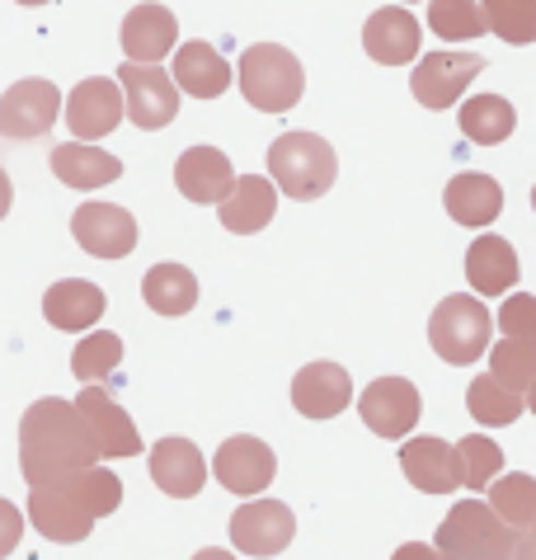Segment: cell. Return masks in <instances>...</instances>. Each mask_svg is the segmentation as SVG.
<instances>
[{"label":"cell","instance_id":"cell-1","mask_svg":"<svg viewBox=\"0 0 536 560\" xmlns=\"http://www.w3.org/2000/svg\"><path fill=\"white\" fill-rule=\"evenodd\" d=\"M100 447L75 400H34L20 419V471L34 490H57L67 480L94 471Z\"/></svg>","mask_w":536,"mask_h":560},{"label":"cell","instance_id":"cell-2","mask_svg":"<svg viewBox=\"0 0 536 560\" xmlns=\"http://www.w3.org/2000/svg\"><path fill=\"white\" fill-rule=\"evenodd\" d=\"M335 175H339V155L315 132H282L278 142L268 147V179L288 198H302V203L325 198Z\"/></svg>","mask_w":536,"mask_h":560},{"label":"cell","instance_id":"cell-3","mask_svg":"<svg viewBox=\"0 0 536 560\" xmlns=\"http://www.w3.org/2000/svg\"><path fill=\"white\" fill-rule=\"evenodd\" d=\"M517 541L523 533H513L490 504L462 500L443 527H438V551L443 560H517Z\"/></svg>","mask_w":536,"mask_h":560},{"label":"cell","instance_id":"cell-4","mask_svg":"<svg viewBox=\"0 0 536 560\" xmlns=\"http://www.w3.org/2000/svg\"><path fill=\"white\" fill-rule=\"evenodd\" d=\"M306 75L302 61L278 43H255V48L241 52V95L249 100V108L259 114H288V108L302 100Z\"/></svg>","mask_w":536,"mask_h":560},{"label":"cell","instance_id":"cell-5","mask_svg":"<svg viewBox=\"0 0 536 560\" xmlns=\"http://www.w3.org/2000/svg\"><path fill=\"white\" fill-rule=\"evenodd\" d=\"M490 335H494V316L485 311L480 298H443L438 302V311L429 316V345L433 353L443 358V363H456V368H466V363H476L480 353H490Z\"/></svg>","mask_w":536,"mask_h":560},{"label":"cell","instance_id":"cell-6","mask_svg":"<svg viewBox=\"0 0 536 560\" xmlns=\"http://www.w3.org/2000/svg\"><path fill=\"white\" fill-rule=\"evenodd\" d=\"M61 114V90L43 75H28V81L10 85L0 95V137L10 142H34V137H47L53 122Z\"/></svg>","mask_w":536,"mask_h":560},{"label":"cell","instance_id":"cell-7","mask_svg":"<svg viewBox=\"0 0 536 560\" xmlns=\"http://www.w3.org/2000/svg\"><path fill=\"white\" fill-rule=\"evenodd\" d=\"M118 85H123V100H128V118L137 128H170L179 114V85L175 75H165L161 67H137V61H123L118 71Z\"/></svg>","mask_w":536,"mask_h":560},{"label":"cell","instance_id":"cell-8","mask_svg":"<svg viewBox=\"0 0 536 560\" xmlns=\"http://www.w3.org/2000/svg\"><path fill=\"white\" fill-rule=\"evenodd\" d=\"M123 114H128V100H123V85L118 75L108 81V75H90V81H81L71 90L67 100V128L75 132V142H100V137H108L123 122Z\"/></svg>","mask_w":536,"mask_h":560},{"label":"cell","instance_id":"cell-9","mask_svg":"<svg viewBox=\"0 0 536 560\" xmlns=\"http://www.w3.org/2000/svg\"><path fill=\"white\" fill-rule=\"evenodd\" d=\"M480 71H485L480 52H429L409 75V90H415L423 108H452Z\"/></svg>","mask_w":536,"mask_h":560},{"label":"cell","instance_id":"cell-10","mask_svg":"<svg viewBox=\"0 0 536 560\" xmlns=\"http://www.w3.org/2000/svg\"><path fill=\"white\" fill-rule=\"evenodd\" d=\"M212 471H217V480H222L231 494L255 500V494H264L268 486H273L278 457H273V447H268V443L249 439V433H235V439H226L222 447H217Z\"/></svg>","mask_w":536,"mask_h":560},{"label":"cell","instance_id":"cell-11","mask_svg":"<svg viewBox=\"0 0 536 560\" xmlns=\"http://www.w3.org/2000/svg\"><path fill=\"white\" fill-rule=\"evenodd\" d=\"M358 415H362V424H368L376 439H405V433L419 424L423 400L415 392V382H405V377H376L368 392H362Z\"/></svg>","mask_w":536,"mask_h":560},{"label":"cell","instance_id":"cell-12","mask_svg":"<svg viewBox=\"0 0 536 560\" xmlns=\"http://www.w3.org/2000/svg\"><path fill=\"white\" fill-rule=\"evenodd\" d=\"M71 236L81 241V250L94 259H128L137 250L132 212L114 208V203H81L71 217Z\"/></svg>","mask_w":536,"mask_h":560},{"label":"cell","instance_id":"cell-13","mask_svg":"<svg viewBox=\"0 0 536 560\" xmlns=\"http://www.w3.org/2000/svg\"><path fill=\"white\" fill-rule=\"evenodd\" d=\"M296 518L282 500H249L231 513V541L245 556H278L292 541Z\"/></svg>","mask_w":536,"mask_h":560},{"label":"cell","instance_id":"cell-14","mask_svg":"<svg viewBox=\"0 0 536 560\" xmlns=\"http://www.w3.org/2000/svg\"><path fill=\"white\" fill-rule=\"evenodd\" d=\"M75 410H81V419L90 424L100 457H137L141 453L137 424H132L128 410H123L108 392H100V386H81V396H75Z\"/></svg>","mask_w":536,"mask_h":560},{"label":"cell","instance_id":"cell-15","mask_svg":"<svg viewBox=\"0 0 536 560\" xmlns=\"http://www.w3.org/2000/svg\"><path fill=\"white\" fill-rule=\"evenodd\" d=\"M28 523H34L47 541H61V547H71V541H85L90 537L94 509L71 486L34 490V494H28Z\"/></svg>","mask_w":536,"mask_h":560},{"label":"cell","instance_id":"cell-16","mask_svg":"<svg viewBox=\"0 0 536 560\" xmlns=\"http://www.w3.org/2000/svg\"><path fill=\"white\" fill-rule=\"evenodd\" d=\"M235 179L241 175H235L231 161L217 147H188L175 161V184H179V194L188 198V203H202V208L226 203Z\"/></svg>","mask_w":536,"mask_h":560},{"label":"cell","instance_id":"cell-17","mask_svg":"<svg viewBox=\"0 0 536 560\" xmlns=\"http://www.w3.org/2000/svg\"><path fill=\"white\" fill-rule=\"evenodd\" d=\"M175 43H179V24L165 5L147 0V5L128 10V20H123V52H128V61H137V67H161V57L179 52Z\"/></svg>","mask_w":536,"mask_h":560},{"label":"cell","instance_id":"cell-18","mask_svg":"<svg viewBox=\"0 0 536 560\" xmlns=\"http://www.w3.org/2000/svg\"><path fill=\"white\" fill-rule=\"evenodd\" d=\"M353 400V382L339 363H306L292 377V406L306 419H335L349 410Z\"/></svg>","mask_w":536,"mask_h":560},{"label":"cell","instance_id":"cell-19","mask_svg":"<svg viewBox=\"0 0 536 560\" xmlns=\"http://www.w3.org/2000/svg\"><path fill=\"white\" fill-rule=\"evenodd\" d=\"M400 466H405L409 486L423 494H452L462 486V457L443 439H409L400 447Z\"/></svg>","mask_w":536,"mask_h":560},{"label":"cell","instance_id":"cell-20","mask_svg":"<svg viewBox=\"0 0 536 560\" xmlns=\"http://www.w3.org/2000/svg\"><path fill=\"white\" fill-rule=\"evenodd\" d=\"M419 38H423V28L405 5L376 10L368 20V28H362V48H368L372 61H382V67H405V61H415Z\"/></svg>","mask_w":536,"mask_h":560},{"label":"cell","instance_id":"cell-21","mask_svg":"<svg viewBox=\"0 0 536 560\" xmlns=\"http://www.w3.org/2000/svg\"><path fill=\"white\" fill-rule=\"evenodd\" d=\"M151 480L175 500H194L208 486V457L198 453V443L188 439H161L151 447Z\"/></svg>","mask_w":536,"mask_h":560},{"label":"cell","instance_id":"cell-22","mask_svg":"<svg viewBox=\"0 0 536 560\" xmlns=\"http://www.w3.org/2000/svg\"><path fill=\"white\" fill-rule=\"evenodd\" d=\"M175 85L179 95H194V100H222L226 85H231V61L212 48V43H184L175 52Z\"/></svg>","mask_w":536,"mask_h":560},{"label":"cell","instance_id":"cell-23","mask_svg":"<svg viewBox=\"0 0 536 560\" xmlns=\"http://www.w3.org/2000/svg\"><path fill=\"white\" fill-rule=\"evenodd\" d=\"M273 212H278V184L264 175H241L231 198L222 203V222L235 236H255V231L273 222Z\"/></svg>","mask_w":536,"mask_h":560},{"label":"cell","instance_id":"cell-24","mask_svg":"<svg viewBox=\"0 0 536 560\" xmlns=\"http://www.w3.org/2000/svg\"><path fill=\"white\" fill-rule=\"evenodd\" d=\"M466 278L480 298H499L517 283V250L503 236H476L466 250Z\"/></svg>","mask_w":536,"mask_h":560},{"label":"cell","instance_id":"cell-25","mask_svg":"<svg viewBox=\"0 0 536 560\" xmlns=\"http://www.w3.org/2000/svg\"><path fill=\"white\" fill-rule=\"evenodd\" d=\"M43 316H47V325H57V330H90V325L104 316V292L85 283V278L53 283L43 292Z\"/></svg>","mask_w":536,"mask_h":560},{"label":"cell","instance_id":"cell-26","mask_svg":"<svg viewBox=\"0 0 536 560\" xmlns=\"http://www.w3.org/2000/svg\"><path fill=\"white\" fill-rule=\"evenodd\" d=\"M53 175L67 184V189H104V184H114L123 175V161L118 155H108L100 147H85V142H71V147H57L53 155Z\"/></svg>","mask_w":536,"mask_h":560},{"label":"cell","instance_id":"cell-27","mask_svg":"<svg viewBox=\"0 0 536 560\" xmlns=\"http://www.w3.org/2000/svg\"><path fill=\"white\" fill-rule=\"evenodd\" d=\"M499 212H503V189H499V179L466 170V175H456V179L447 184V217H452V222L480 231V226H490Z\"/></svg>","mask_w":536,"mask_h":560},{"label":"cell","instance_id":"cell-28","mask_svg":"<svg viewBox=\"0 0 536 560\" xmlns=\"http://www.w3.org/2000/svg\"><path fill=\"white\" fill-rule=\"evenodd\" d=\"M141 292H147V306L161 311V316H188L198 306V278L184 264H155Z\"/></svg>","mask_w":536,"mask_h":560},{"label":"cell","instance_id":"cell-29","mask_svg":"<svg viewBox=\"0 0 536 560\" xmlns=\"http://www.w3.org/2000/svg\"><path fill=\"white\" fill-rule=\"evenodd\" d=\"M462 132L470 137L476 147H499V142H509L513 128H517V114H513V104L509 100H499V95H476V100H466L462 104Z\"/></svg>","mask_w":536,"mask_h":560},{"label":"cell","instance_id":"cell-30","mask_svg":"<svg viewBox=\"0 0 536 560\" xmlns=\"http://www.w3.org/2000/svg\"><path fill=\"white\" fill-rule=\"evenodd\" d=\"M527 400L509 392L494 372H485V377H476L466 386V410L476 415V424H490V429H503V424H513L517 415H523Z\"/></svg>","mask_w":536,"mask_h":560},{"label":"cell","instance_id":"cell-31","mask_svg":"<svg viewBox=\"0 0 536 560\" xmlns=\"http://www.w3.org/2000/svg\"><path fill=\"white\" fill-rule=\"evenodd\" d=\"M490 509L513 527V533H532L536 527V480L523 471L499 476L490 486Z\"/></svg>","mask_w":536,"mask_h":560},{"label":"cell","instance_id":"cell-32","mask_svg":"<svg viewBox=\"0 0 536 560\" xmlns=\"http://www.w3.org/2000/svg\"><path fill=\"white\" fill-rule=\"evenodd\" d=\"M429 28L443 43H470V38L490 34V20H485L480 0H433L429 5Z\"/></svg>","mask_w":536,"mask_h":560},{"label":"cell","instance_id":"cell-33","mask_svg":"<svg viewBox=\"0 0 536 560\" xmlns=\"http://www.w3.org/2000/svg\"><path fill=\"white\" fill-rule=\"evenodd\" d=\"M490 372L517 396L532 392L536 386V345L532 339H499L490 349Z\"/></svg>","mask_w":536,"mask_h":560},{"label":"cell","instance_id":"cell-34","mask_svg":"<svg viewBox=\"0 0 536 560\" xmlns=\"http://www.w3.org/2000/svg\"><path fill=\"white\" fill-rule=\"evenodd\" d=\"M456 457H462V486L466 490H490L503 476V453H499L494 439H485V433H466V439L456 443Z\"/></svg>","mask_w":536,"mask_h":560},{"label":"cell","instance_id":"cell-35","mask_svg":"<svg viewBox=\"0 0 536 560\" xmlns=\"http://www.w3.org/2000/svg\"><path fill=\"white\" fill-rule=\"evenodd\" d=\"M480 5L490 20V34L513 43V48L536 43V0H480Z\"/></svg>","mask_w":536,"mask_h":560},{"label":"cell","instance_id":"cell-36","mask_svg":"<svg viewBox=\"0 0 536 560\" xmlns=\"http://www.w3.org/2000/svg\"><path fill=\"white\" fill-rule=\"evenodd\" d=\"M118 363H123V339L108 335V330L85 335L81 345H75V353H71V372H75L81 382H104V377H114Z\"/></svg>","mask_w":536,"mask_h":560},{"label":"cell","instance_id":"cell-37","mask_svg":"<svg viewBox=\"0 0 536 560\" xmlns=\"http://www.w3.org/2000/svg\"><path fill=\"white\" fill-rule=\"evenodd\" d=\"M499 330H503V339H532L536 345V298L532 292H513V298L499 306Z\"/></svg>","mask_w":536,"mask_h":560},{"label":"cell","instance_id":"cell-38","mask_svg":"<svg viewBox=\"0 0 536 560\" xmlns=\"http://www.w3.org/2000/svg\"><path fill=\"white\" fill-rule=\"evenodd\" d=\"M20 537H24V513L14 509L10 500H0V560L20 547Z\"/></svg>","mask_w":536,"mask_h":560},{"label":"cell","instance_id":"cell-39","mask_svg":"<svg viewBox=\"0 0 536 560\" xmlns=\"http://www.w3.org/2000/svg\"><path fill=\"white\" fill-rule=\"evenodd\" d=\"M391 560H443V551H438V547H423V541H409V547H400Z\"/></svg>","mask_w":536,"mask_h":560},{"label":"cell","instance_id":"cell-40","mask_svg":"<svg viewBox=\"0 0 536 560\" xmlns=\"http://www.w3.org/2000/svg\"><path fill=\"white\" fill-rule=\"evenodd\" d=\"M10 203H14V184H10V175L0 170V217L10 212Z\"/></svg>","mask_w":536,"mask_h":560},{"label":"cell","instance_id":"cell-41","mask_svg":"<svg viewBox=\"0 0 536 560\" xmlns=\"http://www.w3.org/2000/svg\"><path fill=\"white\" fill-rule=\"evenodd\" d=\"M194 560H235V556H231V551H217V547H208V551H198Z\"/></svg>","mask_w":536,"mask_h":560},{"label":"cell","instance_id":"cell-42","mask_svg":"<svg viewBox=\"0 0 536 560\" xmlns=\"http://www.w3.org/2000/svg\"><path fill=\"white\" fill-rule=\"evenodd\" d=\"M527 406H532V415H536V386H532V392H527Z\"/></svg>","mask_w":536,"mask_h":560},{"label":"cell","instance_id":"cell-43","mask_svg":"<svg viewBox=\"0 0 536 560\" xmlns=\"http://www.w3.org/2000/svg\"><path fill=\"white\" fill-rule=\"evenodd\" d=\"M20 5H47V0H20Z\"/></svg>","mask_w":536,"mask_h":560},{"label":"cell","instance_id":"cell-44","mask_svg":"<svg viewBox=\"0 0 536 560\" xmlns=\"http://www.w3.org/2000/svg\"><path fill=\"white\" fill-rule=\"evenodd\" d=\"M532 208H536V189H532Z\"/></svg>","mask_w":536,"mask_h":560},{"label":"cell","instance_id":"cell-45","mask_svg":"<svg viewBox=\"0 0 536 560\" xmlns=\"http://www.w3.org/2000/svg\"><path fill=\"white\" fill-rule=\"evenodd\" d=\"M405 5H409V0H405Z\"/></svg>","mask_w":536,"mask_h":560}]
</instances>
